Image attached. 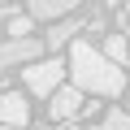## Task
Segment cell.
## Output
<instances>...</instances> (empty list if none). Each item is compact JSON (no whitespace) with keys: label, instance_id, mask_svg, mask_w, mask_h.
Returning a JSON list of instances; mask_svg holds the SVG:
<instances>
[{"label":"cell","instance_id":"cell-1","mask_svg":"<svg viewBox=\"0 0 130 130\" xmlns=\"http://www.w3.org/2000/svg\"><path fill=\"white\" fill-rule=\"evenodd\" d=\"M70 78L78 91H91V95H121L126 91V74H121V65H113L100 48H91L87 39H74L70 43Z\"/></svg>","mask_w":130,"mask_h":130},{"label":"cell","instance_id":"cell-2","mask_svg":"<svg viewBox=\"0 0 130 130\" xmlns=\"http://www.w3.org/2000/svg\"><path fill=\"white\" fill-rule=\"evenodd\" d=\"M65 74H70V61H65V56H43V61H35V65L22 70L26 91L39 95V100H52V95L65 87Z\"/></svg>","mask_w":130,"mask_h":130},{"label":"cell","instance_id":"cell-3","mask_svg":"<svg viewBox=\"0 0 130 130\" xmlns=\"http://www.w3.org/2000/svg\"><path fill=\"white\" fill-rule=\"evenodd\" d=\"M43 39H5L0 43V70H13V65H35L43 61Z\"/></svg>","mask_w":130,"mask_h":130},{"label":"cell","instance_id":"cell-4","mask_svg":"<svg viewBox=\"0 0 130 130\" xmlns=\"http://www.w3.org/2000/svg\"><path fill=\"white\" fill-rule=\"evenodd\" d=\"M87 104H83V91L74 87V83H65L52 100H48V121H70V117H78Z\"/></svg>","mask_w":130,"mask_h":130},{"label":"cell","instance_id":"cell-5","mask_svg":"<svg viewBox=\"0 0 130 130\" xmlns=\"http://www.w3.org/2000/svg\"><path fill=\"white\" fill-rule=\"evenodd\" d=\"M30 121V104L22 91H0V126H13V130H26Z\"/></svg>","mask_w":130,"mask_h":130},{"label":"cell","instance_id":"cell-6","mask_svg":"<svg viewBox=\"0 0 130 130\" xmlns=\"http://www.w3.org/2000/svg\"><path fill=\"white\" fill-rule=\"evenodd\" d=\"M35 22H48V26H56V22H65V18H78L74 13V0H30V9H26Z\"/></svg>","mask_w":130,"mask_h":130},{"label":"cell","instance_id":"cell-7","mask_svg":"<svg viewBox=\"0 0 130 130\" xmlns=\"http://www.w3.org/2000/svg\"><path fill=\"white\" fill-rule=\"evenodd\" d=\"M78 30H83V18H65V22L48 26V30H43V48H48V56H56V48H65V43H74Z\"/></svg>","mask_w":130,"mask_h":130},{"label":"cell","instance_id":"cell-8","mask_svg":"<svg viewBox=\"0 0 130 130\" xmlns=\"http://www.w3.org/2000/svg\"><path fill=\"white\" fill-rule=\"evenodd\" d=\"M113 65H130V43H126V35L121 30H113V35H104V48H100Z\"/></svg>","mask_w":130,"mask_h":130},{"label":"cell","instance_id":"cell-9","mask_svg":"<svg viewBox=\"0 0 130 130\" xmlns=\"http://www.w3.org/2000/svg\"><path fill=\"white\" fill-rule=\"evenodd\" d=\"M30 30H35V18L30 13H13L9 18V39H35Z\"/></svg>","mask_w":130,"mask_h":130},{"label":"cell","instance_id":"cell-10","mask_svg":"<svg viewBox=\"0 0 130 130\" xmlns=\"http://www.w3.org/2000/svg\"><path fill=\"white\" fill-rule=\"evenodd\" d=\"M100 130H130V108H108L104 113V121H100Z\"/></svg>","mask_w":130,"mask_h":130},{"label":"cell","instance_id":"cell-11","mask_svg":"<svg viewBox=\"0 0 130 130\" xmlns=\"http://www.w3.org/2000/svg\"><path fill=\"white\" fill-rule=\"evenodd\" d=\"M9 18H13V9H0V22H9Z\"/></svg>","mask_w":130,"mask_h":130},{"label":"cell","instance_id":"cell-12","mask_svg":"<svg viewBox=\"0 0 130 130\" xmlns=\"http://www.w3.org/2000/svg\"><path fill=\"white\" fill-rule=\"evenodd\" d=\"M65 130H83V126H74V121H70V126H65Z\"/></svg>","mask_w":130,"mask_h":130},{"label":"cell","instance_id":"cell-13","mask_svg":"<svg viewBox=\"0 0 130 130\" xmlns=\"http://www.w3.org/2000/svg\"><path fill=\"white\" fill-rule=\"evenodd\" d=\"M0 130H13V126H0Z\"/></svg>","mask_w":130,"mask_h":130}]
</instances>
